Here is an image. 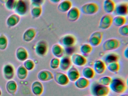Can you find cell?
<instances>
[{"label": "cell", "mask_w": 128, "mask_h": 96, "mask_svg": "<svg viewBox=\"0 0 128 96\" xmlns=\"http://www.w3.org/2000/svg\"><path fill=\"white\" fill-rule=\"evenodd\" d=\"M67 12V19L70 22H76L80 16V10L76 7H72Z\"/></svg>", "instance_id": "13"}, {"label": "cell", "mask_w": 128, "mask_h": 96, "mask_svg": "<svg viewBox=\"0 0 128 96\" xmlns=\"http://www.w3.org/2000/svg\"><path fill=\"white\" fill-rule=\"evenodd\" d=\"M115 6V3L113 0H104L103 2V10L107 14H110L113 13Z\"/></svg>", "instance_id": "18"}, {"label": "cell", "mask_w": 128, "mask_h": 96, "mask_svg": "<svg viewBox=\"0 0 128 96\" xmlns=\"http://www.w3.org/2000/svg\"><path fill=\"white\" fill-rule=\"evenodd\" d=\"M80 50L82 55L86 57L92 52V48L90 44H84L81 46Z\"/></svg>", "instance_id": "29"}, {"label": "cell", "mask_w": 128, "mask_h": 96, "mask_svg": "<svg viewBox=\"0 0 128 96\" xmlns=\"http://www.w3.org/2000/svg\"><path fill=\"white\" fill-rule=\"evenodd\" d=\"M107 68L112 72L117 73L120 70V65L118 62H114L107 65Z\"/></svg>", "instance_id": "30"}, {"label": "cell", "mask_w": 128, "mask_h": 96, "mask_svg": "<svg viewBox=\"0 0 128 96\" xmlns=\"http://www.w3.org/2000/svg\"><path fill=\"white\" fill-rule=\"evenodd\" d=\"M112 80V78L110 76H104L100 78L98 82L102 85L108 86L110 84Z\"/></svg>", "instance_id": "31"}, {"label": "cell", "mask_w": 128, "mask_h": 96, "mask_svg": "<svg viewBox=\"0 0 128 96\" xmlns=\"http://www.w3.org/2000/svg\"><path fill=\"white\" fill-rule=\"evenodd\" d=\"M90 96V95H87V96Z\"/></svg>", "instance_id": "40"}, {"label": "cell", "mask_w": 128, "mask_h": 96, "mask_svg": "<svg viewBox=\"0 0 128 96\" xmlns=\"http://www.w3.org/2000/svg\"><path fill=\"white\" fill-rule=\"evenodd\" d=\"M118 96H128V94H121V95Z\"/></svg>", "instance_id": "38"}, {"label": "cell", "mask_w": 128, "mask_h": 96, "mask_svg": "<svg viewBox=\"0 0 128 96\" xmlns=\"http://www.w3.org/2000/svg\"><path fill=\"white\" fill-rule=\"evenodd\" d=\"M14 68L12 64H7L4 67V76L6 79L11 80L14 78Z\"/></svg>", "instance_id": "12"}, {"label": "cell", "mask_w": 128, "mask_h": 96, "mask_svg": "<svg viewBox=\"0 0 128 96\" xmlns=\"http://www.w3.org/2000/svg\"><path fill=\"white\" fill-rule=\"evenodd\" d=\"M52 52L53 54L58 58H62L65 54L64 48L60 44L54 45L52 46Z\"/></svg>", "instance_id": "19"}, {"label": "cell", "mask_w": 128, "mask_h": 96, "mask_svg": "<svg viewBox=\"0 0 128 96\" xmlns=\"http://www.w3.org/2000/svg\"><path fill=\"white\" fill-rule=\"evenodd\" d=\"M80 10L85 15H94L98 11L99 6L96 3L90 2L82 5Z\"/></svg>", "instance_id": "3"}, {"label": "cell", "mask_w": 128, "mask_h": 96, "mask_svg": "<svg viewBox=\"0 0 128 96\" xmlns=\"http://www.w3.org/2000/svg\"><path fill=\"white\" fill-rule=\"evenodd\" d=\"M52 3L54 4H57V3H60L61 0H50Z\"/></svg>", "instance_id": "37"}, {"label": "cell", "mask_w": 128, "mask_h": 96, "mask_svg": "<svg viewBox=\"0 0 128 96\" xmlns=\"http://www.w3.org/2000/svg\"><path fill=\"white\" fill-rule=\"evenodd\" d=\"M72 63L78 66H82L87 63L86 57L78 53H73L71 57Z\"/></svg>", "instance_id": "9"}, {"label": "cell", "mask_w": 128, "mask_h": 96, "mask_svg": "<svg viewBox=\"0 0 128 96\" xmlns=\"http://www.w3.org/2000/svg\"><path fill=\"white\" fill-rule=\"evenodd\" d=\"M126 19L125 16H116L113 18L112 24L114 26L120 27L126 24Z\"/></svg>", "instance_id": "25"}, {"label": "cell", "mask_w": 128, "mask_h": 96, "mask_svg": "<svg viewBox=\"0 0 128 96\" xmlns=\"http://www.w3.org/2000/svg\"><path fill=\"white\" fill-rule=\"evenodd\" d=\"M116 16H125L128 15V5L127 3L121 2L115 6L114 11Z\"/></svg>", "instance_id": "10"}, {"label": "cell", "mask_w": 128, "mask_h": 96, "mask_svg": "<svg viewBox=\"0 0 128 96\" xmlns=\"http://www.w3.org/2000/svg\"><path fill=\"white\" fill-rule=\"evenodd\" d=\"M1 94H2V92H1V89L0 88V96H1Z\"/></svg>", "instance_id": "39"}, {"label": "cell", "mask_w": 128, "mask_h": 96, "mask_svg": "<svg viewBox=\"0 0 128 96\" xmlns=\"http://www.w3.org/2000/svg\"><path fill=\"white\" fill-rule=\"evenodd\" d=\"M95 72L92 68L90 67H86L82 70V74L84 78L87 79H91L95 76Z\"/></svg>", "instance_id": "27"}, {"label": "cell", "mask_w": 128, "mask_h": 96, "mask_svg": "<svg viewBox=\"0 0 128 96\" xmlns=\"http://www.w3.org/2000/svg\"><path fill=\"white\" fill-rule=\"evenodd\" d=\"M74 82L76 87L81 89H84L87 88L90 84L88 79L84 77H79Z\"/></svg>", "instance_id": "23"}, {"label": "cell", "mask_w": 128, "mask_h": 96, "mask_svg": "<svg viewBox=\"0 0 128 96\" xmlns=\"http://www.w3.org/2000/svg\"><path fill=\"white\" fill-rule=\"evenodd\" d=\"M60 58L59 67L62 71H67L72 66L71 57L68 55L64 56Z\"/></svg>", "instance_id": "11"}, {"label": "cell", "mask_w": 128, "mask_h": 96, "mask_svg": "<svg viewBox=\"0 0 128 96\" xmlns=\"http://www.w3.org/2000/svg\"><path fill=\"white\" fill-rule=\"evenodd\" d=\"M94 70L95 72L99 74H103L106 69V64L104 61L101 60H96L94 64Z\"/></svg>", "instance_id": "20"}, {"label": "cell", "mask_w": 128, "mask_h": 96, "mask_svg": "<svg viewBox=\"0 0 128 96\" xmlns=\"http://www.w3.org/2000/svg\"></svg>", "instance_id": "41"}, {"label": "cell", "mask_w": 128, "mask_h": 96, "mask_svg": "<svg viewBox=\"0 0 128 96\" xmlns=\"http://www.w3.org/2000/svg\"><path fill=\"white\" fill-rule=\"evenodd\" d=\"M76 38L74 35L67 34L62 36L59 40V44L64 47L74 46L76 43Z\"/></svg>", "instance_id": "5"}, {"label": "cell", "mask_w": 128, "mask_h": 96, "mask_svg": "<svg viewBox=\"0 0 128 96\" xmlns=\"http://www.w3.org/2000/svg\"><path fill=\"white\" fill-rule=\"evenodd\" d=\"M118 32L122 36H128V25L125 24L122 26L119 27V29H118Z\"/></svg>", "instance_id": "34"}, {"label": "cell", "mask_w": 128, "mask_h": 96, "mask_svg": "<svg viewBox=\"0 0 128 96\" xmlns=\"http://www.w3.org/2000/svg\"><path fill=\"white\" fill-rule=\"evenodd\" d=\"M48 50V46L46 42L42 41L37 44L36 48V52L39 56H44L47 54Z\"/></svg>", "instance_id": "15"}, {"label": "cell", "mask_w": 128, "mask_h": 96, "mask_svg": "<svg viewBox=\"0 0 128 96\" xmlns=\"http://www.w3.org/2000/svg\"><path fill=\"white\" fill-rule=\"evenodd\" d=\"M67 76L69 81L74 82L76 81L80 77V74L78 70L74 66H72L67 72Z\"/></svg>", "instance_id": "14"}, {"label": "cell", "mask_w": 128, "mask_h": 96, "mask_svg": "<svg viewBox=\"0 0 128 96\" xmlns=\"http://www.w3.org/2000/svg\"><path fill=\"white\" fill-rule=\"evenodd\" d=\"M24 66L28 70H31L34 69L35 66V63L32 60H27L24 63Z\"/></svg>", "instance_id": "33"}, {"label": "cell", "mask_w": 128, "mask_h": 96, "mask_svg": "<svg viewBox=\"0 0 128 96\" xmlns=\"http://www.w3.org/2000/svg\"><path fill=\"white\" fill-rule=\"evenodd\" d=\"M90 90L93 96H106L109 94L110 88L108 86L100 84L98 82H95L90 85Z\"/></svg>", "instance_id": "1"}, {"label": "cell", "mask_w": 128, "mask_h": 96, "mask_svg": "<svg viewBox=\"0 0 128 96\" xmlns=\"http://www.w3.org/2000/svg\"><path fill=\"white\" fill-rule=\"evenodd\" d=\"M17 74L18 78L22 80L25 79L28 75V70L24 65H20L17 70Z\"/></svg>", "instance_id": "26"}, {"label": "cell", "mask_w": 128, "mask_h": 96, "mask_svg": "<svg viewBox=\"0 0 128 96\" xmlns=\"http://www.w3.org/2000/svg\"><path fill=\"white\" fill-rule=\"evenodd\" d=\"M120 46V42L115 38H111L104 41L102 44V48L105 52L115 50Z\"/></svg>", "instance_id": "4"}, {"label": "cell", "mask_w": 128, "mask_h": 96, "mask_svg": "<svg viewBox=\"0 0 128 96\" xmlns=\"http://www.w3.org/2000/svg\"><path fill=\"white\" fill-rule=\"evenodd\" d=\"M128 48H126L124 50V57L126 58H128Z\"/></svg>", "instance_id": "36"}, {"label": "cell", "mask_w": 128, "mask_h": 96, "mask_svg": "<svg viewBox=\"0 0 128 96\" xmlns=\"http://www.w3.org/2000/svg\"><path fill=\"white\" fill-rule=\"evenodd\" d=\"M119 59V56L115 52H110L106 54L104 57L103 61L106 65L110 63L118 62Z\"/></svg>", "instance_id": "21"}, {"label": "cell", "mask_w": 128, "mask_h": 96, "mask_svg": "<svg viewBox=\"0 0 128 96\" xmlns=\"http://www.w3.org/2000/svg\"><path fill=\"white\" fill-rule=\"evenodd\" d=\"M64 51L65 53L66 52V54L68 56V55L72 54H73V52L74 51V46H71V47H66L65 48Z\"/></svg>", "instance_id": "35"}, {"label": "cell", "mask_w": 128, "mask_h": 96, "mask_svg": "<svg viewBox=\"0 0 128 96\" xmlns=\"http://www.w3.org/2000/svg\"><path fill=\"white\" fill-rule=\"evenodd\" d=\"M109 86L112 91L118 94L125 92L127 88L125 81L119 77H114L112 78Z\"/></svg>", "instance_id": "2"}, {"label": "cell", "mask_w": 128, "mask_h": 96, "mask_svg": "<svg viewBox=\"0 0 128 96\" xmlns=\"http://www.w3.org/2000/svg\"><path fill=\"white\" fill-rule=\"evenodd\" d=\"M6 89L8 93L14 95L18 89V85L16 82L12 80L9 81L6 83Z\"/></svg>", "instance_id": "24"}, {"label": "cell", "mask_w": 128, "mask_h": 96, "mask_svg": "<svg viewBox=\"0 0 128 96\" xmlns=\"http://www.w3.org/2000/svg\"><path fill=\"white\" fill-rule=\"evenodd\" d=\"M16 56L18 60L21 61L26 60L28 57L26 51L22 48L18 49L17 52Z\"/></svg>", "instance_id": "28"}, {"label": "cell", "mask_w": 128, "mask_h": 96, "mask_svg": "<svg viewBox=\"0 0 128 96\" xmlns=\"http://www.w3.org/2000/svg\"><path fill=\"white\" fill-rule=\"evenodd\" d=\"M54 78L56 83L60 85L65 86L69 82L67 75L61 72H56L54 76Z\"/></svg>", "instance_id": "8"}, {"label": "cell", "mask_w": 128, "mask_h": 96, "mask_svg": "<svg viewBox=\"0 0 128 96\" xmlns=\"http://www.w3.org/2000/svg\"><path fill=\"white\" fill-rule=\"evenodd\" d=\"M103 38V32L96 31L91 34L89 39V42L92 46H97L102 42Z\"/></svg>", "instance_id": "6"}, {"label": "cell", "mask_w": 128, "mask_h": 96, "mask_svg": "<svg viewBox=\"0 0 128 96\" xmlns=\"http://www.w3.org/2000/svg\"><path fill=\"white\" fill-rule=\"evenodd\" d=\"M113 17L109 14L104 15L101 18L99 23L98 28L102 30H106L110 28L112 24Z\"/></svg>", "instance_id": "7"}, {"label": "cell", "mask_w": 128, "mask_h": 96, "mask_svg": "<svg viewBox=\"0 0 128 96\" xmlns=\"http://www.w3.org/2000/svg\"><path fill=\"white\" fill-rule=\"evenodd\" d=\"M38 78L40 81L44 82H48L54 79V75L49 70H44L38 73Z\"/></svg>", "instance_id": "16"}, {"label": "cell", "mask_w": 128, "mask_h": 96, "mask_svg": "<svg viewBox=\"0 0 128 96\" xmlns=\"http://www.w3.org/2000/svg\"><path fill=\"white\" fill-rule=\"evenodd\" d=\"M32 92L36 96H40L43 92L44 87L42 82L39 81H36L32 85Z\"/></svg>", "instance_id": "17"}, {"label": "cell", "mask_w": 128, "mask_h": 96, "mask_svg": "<svg viewBox=\"0 0 128 96\" xmlns=\"http://www.w3.org/2000/svg\"><path fill=\"white\" fill-rule=\"evenodd\" d=\"M60 59L58 58H54L50 62V66L53 70H56L60 66Z\"/></svg>", "instance_id": "32"}, {"label": "cell", "mask_w": 128, "mask_h": 96, "mask_svg": "<svg viewBox=\"0 0 128 96\" xmlns=\"http://www.w3.org/2000/svg\"><path fill=\"white\" fill-rule=\"evenodd\" d=\"M72 6V2L70 0H64L58 4V10L61 12H67Z\"/></svg>", "instance_id": "22"}]
</instances>
